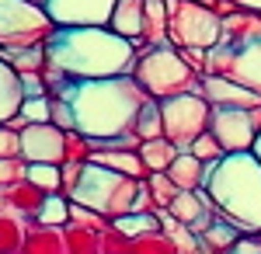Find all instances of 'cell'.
Segmentation results:
<instances>
[{"label":"cell","instance_id":"obj_1","mask_svg":"<svg viewBox=\"0 0 261 254\" xmlns=\"http://www.w3.org/2000/svg\"><path fill=\"white\" fill-rule=\"evenodd\" d=\"M63 98L73 108V122L84 136L108 139L133 133V118L143 108V87L129 73L122 77H98V80H73Z\"/></svg>","mask_w":261,"mask_h":254},{"label":"cell","instance_id":"obj_2","mask_svg":"<svg viewBox=\"0 0 261 254\" xmlns=\"http://www.w3.org/2000/svg\"><path fill=\"white\" fill-rule=\"evenodd\" d=\"M45 59L70 80H98L129 73L136 49L112 28H56L45 42Z\"/></svg>","mask_w":261,"mask_h":254},{"label":"cell","instance_id":"obj_3","mask_svg":"<svg viewBox=\"0 0 261 254\" xmlns=\"http://www.w3.org/2000/svg\"><path fill=\"white\" fill-rule=\"evenodd\" d=\"M205 192L216 209L233 219L244 234H261V160L251 154H226L213 164Z\"/></svg>","mask_w":261,"mask_h":254},{"label":"cell","instance_id":"obj_4","mask_svg":"<svg viewBox=\"0 0 261 254\" xmlns=\"http://www.w3.org/2000/svg\"><path fill=\"white\" fill-rule=\"evenodd\" d=\"M129 77L143 87V94L153 101H167L188 94V91H199V73L181 59V49L164 42V45H143L136 53V63L129 70Z\"/></svg>","mask_w":261,"mask_h":254},{"label":"cell","instance_id":"obj_5","mask_svg":"<svg viewBox=\"0 0 261 254\" xmlns=\"http://www.w3.org/2000/svg\"><path fill=\"white\" fill-rule=\"evenodd\" d=\"M140 181L143 177H125L119 171L101 167V164H87L81 181H77V188H73V195H70V202L91 206V209L105 213L108 219H115V216H125L136 209Z\"/></svg>","mask_w":261,"mask_h":254},{"label":"cell","instance_id":"obj_6","mask_svg":"<svg viewBox=\"0 0 261 254\" xmlns=\"http://www.w3.org/2000/svg\"><path fill=\"white\" fill-rule=\"evenodd\" d=\"M167 4V42L178 49H213L223 42V18L199 0H164Z\"/></svg>","mask_w":261,"mask_h":254},{"label":"cell","instance_id":"obj_7","mask_svg":"<svg viewBox=\"0 0 261 254\" xmlns=\"http://www.w3.org/2000/svg\"><path fill=\"white\" fill-rule=\"evenodd\" d=\"M56 24L45 14L42 4L32 0H0V53L45 45L53 39Z\"/></svg>","mask_w":261,"mask_h":254},{"label":"cell","instance_id":"obj_8","mask_svg":"<svg viewBox=\"0 0 261 254\" xmlns=\"http://www.w3.org/2000/svg\"><path fill=\"white\" fill-rule=\"evenodd\" d=\"M161 118H164V139H171L178 150H188L202 133H209L213 105L199 91H188V94L161 101Z\"/></svg>","mask_w":261,"mask_h":254},{"label":"cell","instance_id":"obj_9","mask_svg":"<svg viewBox=\"0 0 261 254\" xmlns=\"http://www.w3.org/2000/svg\"><path fill=\"white\" fill-rule=\"evenodd\" d=\"M209 73L237 80L241 87L261 98V42L251 45H213L209 49Z\"/></svg>","mask_w":261,"mask_h":254},{"label":"cell","instance_id":"obj_10","mask_svg":"<svg viewBox=\"0 0 261 254\" xmlns=\"http://www.w3.org/2000/svg\"><path fill=\"white\" fill-rule=\"evenodd\" d=\"M209 133L220 139L223 154H251L258 143V129L247 108H213Z\"/></svg>","mask_w":261,"mask_h":254},{"label":"cell","instance_id":"obj_11","mask_svg":"<svg viewBox=\"0 0 261 254\" xmlns=\"http://www.w3.org/2000/svg\"><path fill=\"white\" fill-rule=\"evenodd\" d=\"M56 28H108L115 0H42Z\"/></svg>","mask_w":261,"mask_h":254},{"label":"cell","instance_id":"obj_12","mask_svg":"<svg viewBox=\"0 0 261 254\" xmlns=\"http://www.w3.org/2000/svg\"><path fill=\"white\" fill-rule=\"evenodd\" d=\"M21 157L28 164H63L66 157V133L53 122L24 125L21 129Z\"/></svg>","mask_w":261,"mask_h":254},{"label":"cell","instance_id":"obj_13","mask_svg":"<svg viewBox=\"0 0 261 254\" xmlns=\"http://www.w3.org/2000/svg\"><path fill=\"white\" fill-rule=\"evenodd\" d=\"M167 213L178 219L181 226H188L192 234L199 237L216 216H220V209H216V202H213V195L205 192V188H199V192H178V198L171 202V209Z\"/></svg>","mask_w":261,"mask_h":254},{"label":"cell","instance_id":"obj_14","mask_svg":"<svg viewBox=\"0 0 261 254\" xmlns=\"http://www.w3.org/2000/svg\"><path fill=\"white\" fill-rule=\"evenodd\" d=\"M199 94L209 101L213 108H254L261 101L254 91H247L237 80L220 77V73H205V77L199 80Z\"/></svg>","mask_w":261,"mask_h":254},{"label":"cell","instance_id":"obj_15","mask_svg":"<svg viewBox=\"0 0 261 254\" xmlns=\"http://www.w3.org/2000/svg\"><path fill=\"white\" fill-rule=\"evenodd\" d=\"M42 202H45V192H42L39 185H32L28 177L11 181V185H4V188H0V209L21 216V219H28V223L39 216Z\"/></svg>","mask_w":261,"mask_h":254},{"label":"cell","instance_id":"obj_16","mask_svg":"<svg viewBox=\"0 0 261 254\" xmlns=\"http://www.w3.org/2000/svg\"><path fill=\"white\" fill-rule=\"evenodd\" d=\"M209 171H213V164H202L192 150H178V157L167 167V177L178 185V192H199L209 181Z\"/></svg>","mask_w":261,"mask_h":254},{"label":"cell","instance_id":"obj_17","mask_svg":"<svg viewBox=\"0 0 261 254\" xmlns=\"http://www.w3.org/2000/svg\"><path fill=\"white\" fill-rule=\"evenodd\" d=\"M261 42V14L237 7L230 18H223V45H251Z\"/></svg>","mask_w":261,"mask_h":254},{"label":"cell","instance_id":"obj_18","mask_svg":"<svg viewBox=\"0 0 261 254\" xmlns=\"http://www.w3.org/2000/svg\"><path fill=\"white\" fill-rule=\"evenodd\" d=\"M143 7H146V0H115V7H112V18H108V28L122 35V39L136 42L143 32Z\"/></svg>","mask_w":261,"mask_h":254},{"label":"cell","instance_id":"obj_19","mask_svg":"<svg viewBox=\"0 0 261 254\" xmlns=\"http://www.w3.org/2000/svg\"><path fill=\"white\" fill-rule=\"evenodd\" d=\"M21 101H24V91H21L18 70L0 56V122H11V118L18 115Z\"/></svg>","mask_w":261,"mask_h":254},{"label":"cell","instance_id":"obj_20","mask_svg":"<svg viewBox=\"0 0 261 254\" xmlns=\"http://www.w3.org/2000/svg\"><path fill=\"white\" fill-rule=\"evenodd\" d=\"M21 254H66L63 226H28Z\"/></svg>","mask_w":261,"mask_h":254},{"label":"cell","instance_id":"obj_21","mask_svg":"<svg viewBox=\"0 0 261 254\" xmlns=\"http://www.w3.org/2000/svg\"><path fill=\"white\" fill-rule=\"evenodd\" d=\"M140 39L146 42V45H164V42H167V4H164V0H146Z\"/></svg>","mask_w":261,"mask_h":254},{"label":"cell","instance_id":"obj_22","mask_svg":"<svg viewBox=\"0 0 261 254\" xmlns=\"http://www.w3.org/2000/svg\"><path fill=\"white\" fill-rule=\"evenodd\" d=\"M174 157H178V146H174L171 139H164V136L140 143V160H143V171H146V174H153V171H167Z\"/></svg>","mask_w":261,"mask_h":254},{"label":"cell","instance_id":"obj_23","mask_svg":"<svg viewBox=\"0 0 261 254\" xmlns=\"http://www.w3.org/2000/svg\"><path fill=\"white\" fill-rule=\"evenodd\" d=\"M28 219L0 209V254H21L24 247V237H28Z\"/></svg>","mask_w":261,"mask_h":254},{"label":"cell","instance_id":"obj_24","mask_svg":"<svg viewBox=\"0 0 261 254\" xmlns=\"http://www.w3.org/2000/svg\"><path fill=\"white\" fill-rule=\"evenodd\" d=\"M133 136L140 139V143H146V139H157V136H164L161 101H153V98H146V101H143V108L136 112V118H133Z\"/></svg>","mask_w":261,"mask_h":254},{"label":"cell","instance_id":"obj_25","mask_svg":"<svg viewBox=\"0 0 261 254\" xmlns=\"http://www.w3.org/2000/svg\"><path fill=\"white\" fill-rule=\"evenodd\" d=\"M70 223V195L63 192H49L42 202L39 216L32 219V226H66Z\"/></svg>","mask_w":261,"mask_h":254},{"label":"cell","instance_id":"obj_26","mask_svg":"<svg viewBox=\"0 0 261 254\" xmlns=\"http://www.w3.org/2000/svg\"><path fill=\"white\" fill-rule=\"evenodd\" d=\"M143 185H146L150 202H153V209H157V213L171 209V202L178 198V185L167 177V171H153V174H146V177H143Z\"/></svg>","mask_w":261,"mask_h":254},{"label":"cell","instance_id":"obj_27","mask_svg":"<svg viewBox=\"0 0 261 254\" xmlns=\"http://www.w3.org/2000/svg\"><path fill=\"white\" fill-rule=\"evenodd\" d=\"M112 226L125 237H143L161 230V213H125V216H115Z\"/></svg>","mask_w":261,"mask_h":254},{"label":"cell","instance_id":"obj_28","mask_svg":"<svg viewBox=\"0 0 261 254\" xmlns=\"http://www.w3.org/2000/svg\"><path fill=\"white\" fill-rule=\"evenodd\" d=\"M49 118H53V112H49V94L45 98H24L18 115L11 118V125L21 133L24 125H39V122H49Z\"/></svg>","mask_w":261,"mask_h":254},{"label":"cell","instance_id":"obj_29","mask_svg":"<svg viewBox=\"0 0 261 254\" xmlns=\"http://www.w3.org/2000/svg\"><path fill=\"white\" fill-rule=\"evenodd\" d=\"M0 56L7 59L18 73H39L42 66H45V45H28V49H7V53H0Z\"/></svg>","mask_w":261,"mask_h":254},{"label":"cell","instance_id":"obj_30","mask_svg":"<svg viewBox=\"0 0 261 254\" xmlns=\"http://www.w3.org/2000/svg\"><path fill=\"white\" fill-rule=\"evenodd\" d=\"M63 240H66V254H101V234L94 230H81V226H63Z\"/></svg>","mask_w":261,"mask_h":254},{"label":"cell","instance_id":"obj_31","mask_svg":"<svg viewBox=\"0 0 261 254\" xmlns=\"http://www.w3.org/2000/svg\"><path fill=\"white\" fill-rule=\"evenodd\" d=\"M129 240H133L129 254H181L178 244L171 240V234H164V230H153V234H143V237H129Z\"/></svg>","mask_w":261,"mask_h":254},{"label":"cell","instance_id":"obj_32","mask_svg":"<svg viewBox=\"0 0 261 254\" xmlns=\"http://www.w3.org/2000/svg\"><path fill=\"white\" fill-rule=\"evenodd\" d=\"M28 181L39 185L42 192H63V164H28Z\"/></svg>","mask_w":261,"mask_h":254},{"label":"cell","instance_id":"obj_33","mask_svg":"<svg viewBox=\"0 0 261 254\" xmlns=\"http://www.w3.org/2000/svg\"><path fill=\"white\" fill-rule=\"evenodd\" d=\"M70 226H81V230H94V234H105L112 226V219L91 206H81V202H70Z\"/></svg>","mask_w":261,"mask_h":254},{"label":"cell","instance_id":"obj_34","mask_svg":"<svg viewBox=\"0 0 261 254\" xmlns=\"http://www.w3.org/2000/svg\"><path fill=\"white\" fill-rule=\"evenodd\" d=\"M63 164H91V136L81 129H66V157Z\"/></svg>","mask_w":261,"mask_h":254},{"label":"cell","instance_id":"obj_35","mask_svg":"<svg viewBox=\"0 0 261 254\" xmlns=\"http://www.w3.org/2000/svg\"><path fill=\"white\" fill-rule=\"evenodd\" d=\"M188 150L199 157L202 164H220L223 157H226V154H223V146H220V139L213 136V133H202V136L195 139V143H192Z\"/></svg>","mask_w":261,"mask_h":254},{"label":"cell","instance_id":"obj_36","mask_svg":"<svg viewBox=\"0 0 261 254\" xmlns=\"http://www.w3.org/2000/svg\"><path fill=\"white\" fill-rule=\"evenodd\" d=\"M49 112H53V125H60L63 133L66 129H77V122H73V108H70V101L63 98V94H49Z\"/></svg>","mask_w":261,"mask_h":254},{"label":"cell","instance_id":"obj_37","mask_svg":"<svg viewBox=\"0 0 261 254\" xmlns=\"http://www.w3.org/2000/svg\"><path fill=\"white\" fill-rule=\"evenodd\" d=\"M28 174V160L24 157H0V188L11 185V181H21Z\"/></svg>","mask_w":261,"mask_h":254},{"label":"cell","instance_id":"obj_38","mask_svg":"<svg viewBox=\"0 0 261 254\" xmlns=\"http://www.w3.org/2000/svg\"><path fill=\"white\" fill-rule=\"evenodd\" d=\"M129 247H133V240L125 234H119L115 226H108L101 234V254H129Z\"/></svg>","mask_w":261,"mask_h":254},{"label":"cell","instance_id":"obj_39","mask_svg":"<svg viewBox=\"0 0 261 254\" xmlns=\"http://www.w3.org/2000/svg\"><path fill=\"white\" fill-rule=\"evenodd\" d=\"M0 157H21V133L11 122H0Z\"/></svg>","mask_w":261,"mask_h":254},{"label":"cell","instance_id":"obj_40","mask_svg":"<svg viewBox=\"0 0 261 254\" xmlns=\"http://www.w3.org/2000/svg\"><path fill=\"white\" fill-rule=\"evenodd\" d=\"M18 77H21V91H24V98H45V94H49L42 70H39V73H18Z\"/></svg>","mask_w":261,"mask_h":254},{"label":"cell","instance_id":"obj_41","mask_svg":"<svg viewBox=\"0 0 261 254\" xmlns=\"http://www.w3.org/2000/svg\"><path fill=\"white\" fill-rule=\"evenodd\" d=\"M181 59H185L199 77L209 73V49H181Z\"/></svg>","mask_w":261,"mask_h":254},{"label":"cell","instance_id":"obj_42","mask_svg":"<svg viewBox=\"0 0 261 254\" xmlns=\"http://www.w3.org/2000/svg\"><path fill=\"white\" fill-rule=\"evenodd\" d=\"M84 167L87 164H63V195H73V188H77V181H81Z\"/></svg>","mask_w":261,"mask_h":254},{"label":"cell","instance_id":"obj_43","mask_svg":"<svg viewBox=\"0 0 261 254\" xmlns=\"http://www.w3.org/2000/svg\"><path fill=\"white\" fill-rule=\"evenodd\" d=\"M230 254H261V234H244Z\"/></svg>","mask_w":261,"mask_h":254},{"label":"cell","instance_id":"obj_44","mask_svg":"<svg viewBox=\"0 0 261 254\" xmlns=\"http://www.w3.org/2000/svg\"><path fill=\"white\" fill-rule=\"evenodd\" d=\"M213 11H216L220 18H230V14L237 11V4H233V0H213Z\"/></svg>","mask_w":261,"mask_h":254},{"label":"cell","instance_id":"obj_45","mask_svg":"<svg viewBox=\"0 0 261 254\" xmlns=\"http://www.w3.org/2000/svg\"><path fill=\"white\" fill-rule=\"evenodd\" d=\"M237 7H244V11H258L261 14V0H233Z\"/></svg>","mask_w":261,"mask_h":254},{"label":"cell","instance_id":"obj_46","mask_svg":"<svg viewBox=\"0 0 261 254\" xmlns=\"http://www.w3.org/2000/svg\"><path fill=\"white\" fill-rule=\"evenodd\" d=\"M247 112H251V122H254V129L261 133V101L254 105V108H247Z\"/></svg>","mask_w":261,"mask_h":254},{"label":"cell","instance_id":"obj_47","mask_svg":"<svg viewBox=\"0 0 261 254\" xmlns=\"http://www.w3.org/2000/svg\"><path fill=\"white\" fill-rule=\"evenodd\" d=\"M254 157L261 160V133H258V143H254Z\"/></svg>","mask_w":261,"mask_h":254},{"label":"cell","instance_id":"obj_48","mask_svg":"<svg viewBox=\"0 0 261 254\" xmlns=\"http://www.w3.org/2000/svg\"><path fill=\"white\" fill-rule=\"evenodd\" d=\"M199 4H209V7H213V0H199Z\"/></svg>","mask_w":261,"mask_h":254},{"label":"cell","instance_id":"obj_49","mask_svg":"<svg viewBox=\"0 0 261 254\" xmlns=\"http://www.w3.org/2000/svg\"><path fill=\"white\" fill-rule=\"evenodd\" d=\"M32 4H42V0H32Z\"/></svg>","mask_w":261,"mask_h":254}]
</instances>
